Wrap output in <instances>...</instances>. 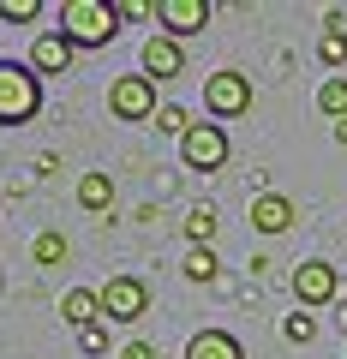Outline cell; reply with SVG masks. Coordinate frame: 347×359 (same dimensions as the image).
Here are the masks:
<instances>
[{"mask_svg":"<svg viewBox=\"0 0 347 359\" xmlns=\"http://www.w3.org/2000/svg\"><path fill=\"white\" fill-rule=\"evenodd\" d=\"M156 18H162V36L186 42L210 25V0H156Z\"/></svg>","mask_w":347,"mask_h":359,"instance_id":"8","label":"cell"},{"mask_svg":"<svg viewBox=\"0 0 347 359\" xmlns=\"http://www.w3.org/2000/svg\"><path fill=\"white\" fill-rule=\"evenodd\" d=\"M318 108L329 120H347V78H323V90H318Z\"/></svg>","mask_w":347,"mask_h":359,"instance_id":"17","label":"cell"},{"mask_svg":"<svg viewBox=\"0 0 347 359\" xmlns=\"http://www.w3.org/2000/svg\"><path fill=\"white\" fill-rule=\"evenodd\" d=\"M120 359H156V347L150 341H126V347H120Z\"/></svg>","mask_w":347,"mask_h":359,"instance_id":"25","label":"cell"},{"mask_svg":"<svg viewBox=\"0 0 347 359\" xmlns=\"http://www.w3.org/2000/svg\"><path fill=\"white\" fill-rule=\"evenodd\" d=\"M138 72L144 78H180L186 72V42L150 36V42H144V54H138Z\"/></svg>","mask_w":347,"mask_h":359,"instance_id":"9","label":"cell"},{"mask_svg":"<svg viewBox=\"0 0 347 359\" xmlns=\"http://www.w3.org/2000/svg\"><path fill=\"white\" fill-rule=\"evenodd\" d=\"M108 108H114V120H156L162 108H156V78L144 72H126L108 84Z\"/></svg>","mask_w":347,"mask_h":359,"instance_id":"5","label":"cell"},{"mask_svg":"<svg viewBox=\"0 0 347 359\" xmlns=\"http://www.w3.org/2000/svg\"><path fill=\"white\" fill-rule=\"evenodd\" d=\"M30 66H36V72H66V66H72V36H66V30H48V36H36V48H30Z\"/></svg>","mask_w":347,"mask_h":359,"instance_id":"11","label":"cell"},{"mask_svg":"<svg viewBox=\"0 0 347 359\" xmlns=\"http://www.w3.org/2000/svg\"><path fill=\"white\" fill-rule=\"evenodd\" d=\"M60 318L72 323V330H84V323H96V318H102V294H96V287H72V294L60 299Z\"/></svg>","mask_w":347,"mask_h":359,"instance_id":"13","label":"cell"},{"mask_svg":"<svg viewBox=\"0 0 347 359\" xmlns=\"http://www.w3.org/2000/svg\"><path fill=\"white\" fill-rule=\"evenodd\" d=\"M204 108H210L216 120H240L245 108H252V78H245V72H210Z\"/></svg>","mask_w":347,"mask_h":359,"instance_id":"7","label":"cell"},{"mask_svg":"<svg viewBox=\"0 0 347 359\" xmlns=\"http://www.w3.org/2000/svg\"><path fill=\"white\" fill-rule=\"evenodd\" d=\"M30 252H36V264H42V269H54V264H60V257H66V233L42 228V233H36V245H30Z\"/></svg>","mask_w":347,"mask_h":359,"instance_id":"19","label":"cell"},{"mask_svg":"<svg viewBox=\"0 0 347 359\" xmlns=\"http://www.w3.org/2000/svg\"><path fill=\"white\" fill-rule=\"evenodd\" d=\"M180 228H186V240H192V245H210V240H216V228H222V216H216V204H192Z\"/></svg>","mask_w":347,"mask_h":359,"instance_id":"15","label":"cell"},{"mask_svg":"<svg viewBox=\"0 0 347 359\" xmlns=\"http://www.w3.org/2000/svg\"><path fill=\"white\" fill-rule=\"evenodd\" d=\"M318 60H323V66H341V60H347V30H341V25H323V36H318Z\"/></svg>","mask_w":347,"mask_h":359,"instance_id":"18","label":"cell"},{"mask_svg":"<svg viewBox=\"0 0 347 359\" xmlns=\"http://www.w3.org/2000/svg\"><path fill=\"white\" fill-rule=\"evenodd\" d=\"M282 335H287V341H294V347H306L311 335H318V318H311V311H287V323H282Z\"/></svg>","mask_w":347,"mask_h":359,"instance_id":"20","label":"cell"},{"mask_svg":"<svg viewBox=\"0 0 347 359\" xmlns=\"http://www.w3.org/2000/svg\"><path fill=\"white\" fill-rule=\"evenodd\" d=\"M120 25H132V18H156V6H144V0H114Z\"/></svg>","mask_w":347,"mask_h":359,"instance_id":"24","label":"cell"},{"mask_svg":"<svg viewBox=\"0 0 347 359\" xmlns=\"http://www.w3.org/2000/svg\"><path fill=\"white\" fill-rule=\"evenodd\" d=\"M78 347H84V353H102V347H108V330H102V318L78 330Z\"/></svg>","mask_w":347,"mask_h":359,"instance_id":"22","label":"cell"},{"mask_svg":"<svg viewBox=\"0 0 347 359\" xmlns=\"http://www.w3.org/2000/svg\"><path fill=\"white\" fill-rule=\"evenodd\" d=\"M156 126H162V132H174V138H186V132H192V126H198V120H192V114H186V108H180V102H168V108H162V114H156Z\"/></svg>","mask_w":347,"mask_h":359,"instance_id":"21","label":"cell"},{"mask_svg":"<svg viewBox=\"0 0 347 359\" xmlns=\"http://www.w3.org/2000/svg\"><path fill=\"white\" fill-rule=\"evenodd\" d=\"M335 144H347V120H335Z\"/></svg>","mask_w":347,"mask_h":359,"instance_id":"26","label":"cell"},{"mask_svg":"<svg viewBox=\"0 0 347 359\" xmlns=\"http://www.w3.org/2000/svg\"><path fill=\"white\" fill-rule=\"evenodd\" d=\"M216 269H222V257L210 252V245H192V252H186V282L210 287V282H216Z\"/></svg>","mask_w":347,"mask_h":359,"instance_id":"16","label":"cell"},{"mask_svg":"<svg viewBox=\"0 0 347 359\" xmlns=\"http://www.w3.org/2000/svg\"><path fill=\"white\" fill-rule=\"evenodd\" d=\"M42 0H0V18H36Z\"/></svg>","mask_w":347,"mask_h":359,"instance_id":"23","label":"cell"},{"mask_svg":"<svg viewBox=\"0 0 347 359\" xmlns=\"http://www.w3.org/2000/svg\"><path fill=\"white\" fill-rule=\"evenodd\" d=\"M252 228H257V233H287V228H294V204H287L282 192H257Z\"/></svg>","mask_w":347,"mask_h":359,"instance_id":"10","label":"cell"},{"mask_svg":"<svg viewBox=\"0 0 347 359\" xmlns=\"http://www.w3.org/2000/svg\"><path fill=\"white\" fill-rule=\"evenodd\" d=\"M144 311H150V282H138V276H108L102 282V318L138 323Z\"/></svg>","mask_w":347,"mask_h":359,"instance_id":"6","label":"cell"},{"mask_svg":"<svg viewBox=\"0 0 347 359\" xmlns=\"http://www.w3.org/2000/svg\"><path fill=\"white\" fill-rule=\"evenodd\" d=\"M335 323H341V330H347V299H341V306H335Z\"/></svg>","mask_w":347,"mask_h":359,"instance_id":"27","label":"cell"},{"mask_svg":"<svg viewBox=\"0 0 347 359\" xmlns=\"http://www.w3.org/2000/svg\"><path fill=\"white\" fill-rule=\"evenodd\" d=\"M294 299L311 311L323 306H341V276H335V264H323V257H306V264L294 269Z\"/></svg>","mask_w":347,"mask_h":359,"instance_id":"4","label":"cell"},{"mask_svg":"<svg viewBox=\"0 0 347 359\" xmlns=\"http://www.w3.org/2000/svg\"><path fill=\"white\" fill-rule=\"evenodd\" d=\"M180 162L198 168V174L228 168V126H222V120H198V126L180 138Z\"/></svg>","mask_w":347,"mask_h":359,"instance_id":"3","label":"cell"},{"mask_svg":"<svg viewBox=\"0 0 347 359\" xmlns=\"http://www.w3.org/2000/svg\"><path fill=\"white\" fill-rule=\"evenodd\" d=\"M60 30L72 36V48H102V42H114L120 13H114V0H66Z\"/></svg>","mask_w":347,"mask_h":359,"instance_id":"1","label":"cell"},{"mask_svg":"<svg viewBox=\"0 0 347 359\" xmlns=\"http://www.w3.org/2000/svg\"><path fill=\"white\" fill-rule=\"evenodd\" d=\"M186 359H245V347L233 341L228 330H198L192 341H186Z\"/></svg>","mask_w":347,"mask_h":359,"instance_id":"12","label":"cell"},{"mask_svg":"<svg viewBox=\"0 0 347 359\" xmlns=\"http://www.w3.org/2000/svg\"><path fill=\"white\" fill-rule=\"evenodd\" d=\"M78 204L90 210V216H102V210L114 204V180H108V174H96V168H90V174L78 180Z\"/></svg>","mask_w":347,"mask_h":359,"instance_id":"14","label":"cell"},{"mask_svg":"<svg viewBox=\"0 0 347 359\" xmlns=\"http://www.w3.org/2000/svg\"><path fill=\"white\" fill-rule=\"evenodd\" d=\"M36 108H42L36 72H30V66H18V60H0V126H25Z\"/></svg>","mask_w":347,"mask_h":359,"instance_id":"2","label":"cell"}]
</instances>
